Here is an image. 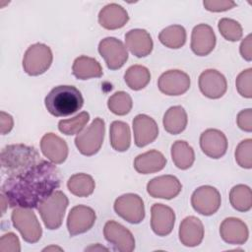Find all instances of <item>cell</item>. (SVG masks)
I'll return each mask as SVG.
<instances>
[{
	"label": "cell",
	"mask_w": 252,
	"mask_h": 252,
	"mask_svg": "<svg viewBox=\"0 0 252 252\" xmlns=\"http://www.w3.org/2000/svg\"><path fill=\"white\" fill-rule=\"evenodd\" d=\"M60 186V174L54 163L40 160L26 171L9 176L1 193L10 208L37 209L38 205Z\"/></svg>",
	"instance_id": "6da1fadb"
},
{
	"label": "cell",
	"mask_w": 252,
	"mask_h": 252,
	"mask_svg": "<svg viewBox=\"0 0 252 252\" xmlns=\"http://www.w3.org/2000/svg\"><path fill=\"white\" fill-rule=\"evenodd\" d=\"M44 104L51 115L63 117L81 109L84 98L81 92L74 86H57L45 96Z\"/></svg>",
	"instance_id": "7a4b0ae2"
},
{
	"label": "cell",
	"mask_w": 252,
	"mask_h": 252,
	"mask_svg": "<svg viewBox=\"0 0 252 252\" xmlns=\"http://www.w3.org/2000/svg\"><path fill=\"white\" fill-rule=\"evenodd\" d=\"M40 160L37 151L24 144L8 145L1 151L2 170L8 177L26 171Z\"/></svg>",
	"instance_id": "3957f363"
},
{
	"label": "cell",
	"mask_w": 252,
	"mask_h": 252,
	"mask_svg": "<svg viewBox=\"0 0 252 252\" xmlns=\"http://www.w3.org/2000/svg\"><path fill=\"white\" fill-rule=\"evenodd\" d=\"M68 204L67 196L57 190L38 205L37 211L46 228L52 230L61 226Z\"/></svg>",
	"instance_id": "277c9868"
},
{
	"label": "cell",
	"mask_w": 252,
	"mask_h": 252,
	"mask_svg": "<svg viewBox=\"0 0 252 252\" xmlns=\"http://www.w3.org/2000/svg\"><path fill=\"white\" fill-rule=\"evenodd\" d=\"M105 132L103 119L96 117L83 132L75 138V145L78 151L87 157L95 155L101 148Z\"/></svg>",
	"instance_id": "5b68a950"
},
{
	"label": "cell",
	"mask_w": 252,
	"mask_h": 252,
	"mask_svg": "<svg viewBox=\"0 0 252 252\" xmlns=\"http://www.w3.org/2000/svg\"><path fill=\"white\" fill-rule=\"evenodd\" d=\"M53 60L52 51L43 43L32 44L25 52L23 68L30 76H38L49 69Z\"/></svg>",
	"instance_id": "8992f818"
},
{
	"label": "cell",
	"mask_w": 252,
	"mask_h": 252,
	"mask_svg": "<svg viewBox=\"0 0 252 252\" xmlns=\"http://www.w3.org/2000/svg\"><path fill=\"white\" fill-rule=\"evenodd\" d=\"M11 220L26 242L35 243L40 239L42 229L32 209L16 208L12 212Z\"/></svg>",
	"instance_id": "52a82bcc"
},
{
	"label": "cell",
	"mask_w": 252,
	"mask_h": 252,
	"mask_svg": "<svg viewBox=\"0 0 252 252\" xmlns=\"http://www.w3.org/2000/svg\"><path fill=\"white\" fill-rule=\"evenodd\" d=\"M115 213L130 223H140L145 218L143 199L134 193H127L118 197L114 202Z\"/></svg>",
	"instance_id": "ba28073f"
},
{
	"label": "cell",
	"mask_w": 252,
	"mask_h": 252,
	"mask_svg": "<svg viewBox=\"0 0 252 252\" xmlns=\"http://www.w3.org/2000/svg\"><path fill=\"white\" fill-rule=\"evenodd\" d=\"M220 192L210 185L198 187L191 196L193 209L203 216L214 215L220 209Z\"/></svg>",
	"instance_id": "9c48e42d"
},
{
	"label": "cell",
	"mask_w": 252,
	"mask_h": 252,
	"mask_svg": "<svg viewBox=\"0 0 252 252\" xmlns=\"http://www.w3.org/2000/svg\"><path fill=\"white\" fill-rule=\"evenodd\" d=\"M98 52L110 70L120 69L128 59L127 48L116 37H105L98 43Z\"/></svg>",
	"instance_id": "30bf717a"
},
{
	"label": "cell",
	"mask_w": 252,
	"mask_h": 252,
	"mask_svg": "<svg viewBox=\"0 0 252 252\" xmlns=\"http://www.w3.org/2000/svg\"><path fill=\"white\" fill-rule=\"evenodd\" d=\"M103 235L116 251L131 252L135 248V238L131 231L117 221H106L103 227Z\"/></svg>",
	"instance_id": "8fae6325"
},
{
	"label": "cell",
	"mask_w": 252,
	"mask_h": 252,
	"mask_svg": "<svg viewBox=\"0 0 252 252\" xmlns=\"http://www.w3.org/2000/svg\"><path fill=\"white\" fill-rule=\"evenodd\" d=\"M94 211L85 205H78L71 209L67 218V228L71 236L90 230L95 222Z\"/></svg>",
	"instance_id": "7c38bea8"
},
{
	"label": "cell",
	"mask_w": 252,
	"mask_h": 252,
	"mask_svg": "<svg viewBox=\"0 0 252 252\" xmlns=\"http://www.w3.org/2000/svg\"><path fill=\"white\" fill-rule=\"evenodd\" d=\"M158 90L166 95H180L190 88V77L180 70H168L158 81Z\"/></svg>",
	"instance_id": "4fadbf2b"
},
{
	"label": "cell",
	"mask_w": 252,
	"mask_h": 252,
	"mask_svg": "<svg viewBox=\"0 0 252 252\" xmlns=\"http://www.w3.org/2000/svg\"><path fill=\"white\" fill-rule=\"evenodd\" d=\"M199 89L201 93L213 99L221 97L227 89L225 77L215 69H207L199 76Z\"/></svg>",
	"instance_id": "5bb4252c"
},
{
	"label": "cell",
	"mask_w": 252,
	"mask_h": 252,
	"mask_svg": "<svg viewBox=\"0 0 252 252\" xmlns=\"http://www.w3.org/2000/svg\"><path fill=\"white\" fill-rule=\"evenodd\" d=\"M181 189L180 181L173 175H160L153 178L147 184V191L153 198L170 200L176 197Z\"/></svg>",
	"instance_id": "9a60e30c"
},
{
	"label": "cell",
	"mask_w": 252,
	"mask_h": 252,
	"mask_svg": "<svg viewBox=\"0 0 252 252\" xmlns=\"http://www.w3.org/2000/svg\"><path fill=\"white\" fill-rule=\"evenodd\" d=\"M200 147L209 158H220L227 150L226 136L220 130L207 129L200 136Z\"/></svg>",
	"instance_id": "2e32d148"
},
{
	"label": "cell",
	"mask_w": 252,
	"mask_h": 252,
	"mask_svg": "<svg viewBox=\"0 0 252 252\" xmlns=\"http://www.w3.org/2000/svg\"><path fill=\"white\" fill-rule=\"evenodd\" d=\"M132 124L135 145L139 148L153 143L158 136V126L157 122L146 114H138L135 116Z\"/></svg>",
	"instance_id": "e0dca14e"
},
{
	"label": "cell",
	"mask_w": 252,
	"mask_h": 252,
	"mask_svg": "<svg viewBox=\"0 0 252 252\" xmlns=\"http://www.w3.org/2000/svg\"><path fill=\"white\" fill-rule=\"evenodd\" d=\"M175 214L163 204H154L151 208V227L158 236L168 235L174 226Z\"/></svg>",
	"instance_id": "ac0fdd59"
},
{
	"label": "cell",
	"mask_w": 252,
	"mask_h": 252,
	"mask_svg": "<svg viewBox=\"0 0 252 252\" xmlns=\"http://www.w3.org/2000/svg\"><path fill=\"white\" fill-rule=\"evenodd\" d=\"M190 46L197 56L210 54L216 46V34L212 27L206 24L195 26L191 34Z\"/></svg>",
	"instance_id": "d6986e66"
},
{
	"label": "cell",
	"mask_w": 252,
	"mask_h": 252,
	"mask_svg": "<svg viewBox=\"0 0 252 252\" xmlns=\"http://www.w3.org/2000/svg\"><path fill=\"white\" fill-rule=\"evenodd\" d=\"M40 150L52 163H63L68 157L67 143L54 133H46L40 140Z\"/></svg>",
	"instance_id": "ffe728a7"
},
{
	"label": "cell",
	"mask_w": 252,
	"mask_h": 252,
	"mask_svg": "<svg viewBox=\"0 0 252 252\" xmlns=\"http://www.w3.org/2000/svg\"><path fill=\"white\" fill-rule=\"evenodd\" d=\"M220 234L228 244H244L249 236V230L244 221L237 218H226L220 226Z\"/></svg>",
	"instance_id": "44dd1931"
},
{
	"label": "cell",
	"mask_w": 252,
	"mask_h": 252,
	"mask_svg": "<svg viewBox=\"0 0 252 252\" xmlns=\"http://www.w3.org/2000/svg\"><path fill=\"white\" fill-rule=\"evenodd\" d=\"M126 47L136 57H146L153 50V39L150 33L143 29H134L125 34Z\"/></svg>",
	"instance_id": "7402d4cb"
},
{
	"label": "cell",
	"mask_w": 252,
	"mask_h": 252,
	"mask_svg": "<svg viewBox=\"0 0 252 252\" xmlns=\"http://www.w3.org/2000/svg\"><path fill=\"white\" fill-rule=\"evenodd\" d=\"M204 238V226L202 221L194 217H186L179 226V240L184 246H198Z\"/></svg>",
	"instance_id": "603a6c76"
},
{
	"label": "cell",
	"mask_w": 252,
	"mask_h": 252,
	"mask_svg": "<svg viewBox=\"0 0 252 252\" xmlns=\"http://www.w3.org/2000/svg\"><path fill=\"white\" fill-rule=\"evenodd\" d=\"M129 20L127 11L116 3L105 5L98 13V23L106 30H117L126 25Z\"/></svg>",
	"instance_id": "cb8c5ba5"
},
{
	"label": "cell",
	"mask_w": 252,
	"mask_h": 252,
	"mask_svg": "<svg viewBox=\"0 0 252 252\" xmlns=\"http://www.w3.org/2000/svg\"><path fill=\"white\" fill-rule=\"evenodd\" d=\"M166 158L164 156L157 151L151 150L137 156L134 159V168L138 173L150 174L158 172L164 168Z\"/></svg>",
	"instance_id": "d4e9b609"
},
{
	"label": "cell",
	"mask_w": 252,
	"mask_h": 252,
	"mask_svg": "<svg viewBox=\"0 0 252 252\" xmlns=\"http://www.w3.org/2000/svg\"><path fill=\"white\" fill-rule=\"evenodd\" d=\"M73 75L79 80L99 78L102 76V68L97 60L89 56H79L74 60L72 66Z\"/></svg>",
	"instance_id": "484cf974"
},
{
	"label": "cell",
	"mask_w": 252,
	"mask_h": 252,
	"mask_svg": "<svg viewBox=\"0 0 252 252\" xmlns=\"http://www.w3.org/2000/svg\"><path fill=\"white\" fill-rule=\"evenodd\" d=\"M187 113L181 105L169 107L162 119L164 130L172 135H177L183 132L187 126Z\"/></svg>",
	"instance_id": "4316f807"
},
{
	"label": "cell",
	"mask_w": 252,
	"mask_h": 252,
	"mask_svg": "<svg viewBox=\"0 0 252 252\" xmlns=\"http://www.w3.org/2000/svg\"><path fill=\"white\" fill-rule=\"evenodd\" d=\"M110 145L117 152H125L131 144V133L127 123L123 121H113L109 128Z\"/></svg>",
	"instance_id": "83f0119b"
},
{
	"label": "cell",
	"mask_w": 252,
	"mask_h": 252,
	"mask_svg": "<svg viewBox=\"0 0 252 252\" xmlns=\"http://www.w3.org/2000/svg\"><path fill=\"white\" fill-rule=\"evenodd\" d=\"M171 158L179 169H188L195 160L193 148L185 141H175L171 146Z\"/></svg>",
	"instance_id": "f1b7e54d"
},
{
	"label": "cell",
	"mask_w": 252,
	"mask_h": 252,
	"mask_svg": "<svg viewBox=\"0 0 252 252\" xmlns=\"http://www.w3.org/2000/svg\"><path fill=\"white\" fill-rule=\"evenodd\" d=\"M124 81L131 90L140 91L150 83L151 73L149 69L143 65H133L126 70Z\"/></svg>",
	"instance_id": "f546056e"
},
{
	"label": "cell",
	"mask_w": 252,
	"mask_h": 252,
	"mask_svg": "<svg viewBox=\"0 0 252 252\" xmlns=\"http://www.w3.org/2000/svg\"><path fill=\"white\" fill-rule=\"evenodd\" d=\"M69 191L78 197H88L93 194L95 183L94 178L86 173H76L67 181Z\"/></svg>",
	"instance_id": "4dcf8cb0"
},
{
	"label": "cell",
	"mask_w": 252,
	"mask_h": 252,
	"mask_svg": "<svg viewBox=\"0 0 252 252\" xmlns=\"http://www.w3.org/2000/svg\"><path fill=\"white\" fill-rule=\"evenodd\" d=\"M158 39L164 46L177 49L185 44L186 31L180 25L168 26L159 32Z\"/></svg>",
	"instance_id": "1f68e13d"
},
{
	"label": "cell",
	"mask_w": 252,
	"mask_h": 252,
	"mask_svg": "<svg viewBox=\"0 0 252 252\" xmlns=\"http://www.w3.org/2000/svg\"><path fill=\"white\" fill-rule=\"evenodd\" d=\"M229 201L233 209L239 212H248L252 207V193L250 187L238 184L231 188Z\"/></svg>",
	"instance_id": "d6a6232c"
},
{
	"label": "cell",
	"mask_w": 252,
	"mask_h": 252,
	"mask_svg": "<svg viewBox=\"0 0 252 252\" xmlns=\"http://www.w3.org/2000/svg\"><path fill=\"white\" fill-rule=\"evenodd\" d=\"M107 106L109 110L116 115H126L132 109V97L126 92H116L108 98Z\"/></svg>",
	"instance_id": "836d02e7"
},
{
	"label": "cell",
	"mask_w": 252,
	"mask_h": 252,
	"mask_svg": "<svg viewBox=\"0 0 252 252\" xmlns=\"http://www.w3.org/2000/svg\"><path fill=\"white\" fill-rule=\"evenodd\" d=\"M89 120L90 114L87 111H82L73 118L60 120L58 122V129L65 135L79 134L84 129Z\"/></svg>",
	"instance_id": "e575fe53"
},
{
	"label": "cell",
	"mask_w": 252,
	"mask_h": 252,
	"mask_svg": "<svg viewBox=\"0 0 252 252\" xmlns=\"http://www.w3.org/2000/svg\"><path fill=\"white\" fill-rule=\"evenodd\" d=\"M219 31L223 38L228 41H237L241 39L243 35V31L241 25L232 19L222 18L218 24Z\"/></svg>",
	"instance_id": "d590c367"
},
{
	"label": "cell",
	"mask_w": 252,
	"mask_h": 252,
	"mask_svg": "<svg viewBox=\"0 0 252 252\" xmlns=\"http://www.w3.org/2000/svg\"><path fill=\"white\" fill-rule=\"evenodd\" d=\"M234 156L239 166L250 169L252 167V140L249 138L241 141L236 147Z\"/></svg>",
	"instance_id": "8d00e7d4"
},
{
	"label": "cell",
	"mask_w": 252,
	"mask_h": 252,
	"mask_svg": "<svg viewBox=\"0 0 252 252\" xmlns=\"http://www.w3.org/2000/svg\"><path fill=\"white\" fill-rule=\"evenodd\" d=\"M252 69L243 70L236 78L235 86L239 94L246 98L252 97Z\"/></svg>",
	"instance_id": "74e56055"
},
{
	"label": "cell",
	"mask_w": 252,
	"mask_h": 252,
	"mask_svg": "<svg viewBox=\"0 0 252 252\" xmlns=\"http://www.w3.org/2000/svg\"><path fill=\"white\" fill-rule=\"evenodd\" d=\"M0 251L1 252H20L21 246L18 236L13 232L5 233L0 239Z\"/></svg>",
	"instance_id": "f35d334b"
},
{
	"label": "cell",
	"mask_w": 252,
	"mask_h": 252,
	"mask_svg": "<svg viewBox=\"0 0 252 252\" xmlns=\"http://www.w3.org/2000/svg\"><path fill=\"white\" fill-rule=\"evenodd\" d=\"M203 5L210 12H223L235 7V2L230 0H205Z\"/></svg>",
	"instance_id": "ab89813d"
},
{
	"label": "cell",
	"mask_w": 252,
	"mask_h": 252,
	"mask_svg": "<svg viewBox=\"0 0 252 252\" xmlns=\"http://www.w3.org/2000/svg\"><path fill=\"white\" fill-rule=\"evenodd\" d=\"M236 123L241 130L245 132H251L252 131V109L247 108V109L241 110L237 114Z\"/></svg>",
	"instance_id": "60d3db41"
},
{
	"label": "cell",
	"mask_w": 252,
	"mask_h": 252,
	"mask_svg": "<svg viewBox=\"0 0 252 252\" xmlns=\"http://www.w3.org/2000/svg\"><path fill=\"white\" fill-rule=\"evenodd\" d=\"M239 51L241 56L246 61L252 60V35L249 33L242 41L239 46Z\"/></svg>",
	"instance_id": "b9f144b4"
},
{
	"label": "cell",
	"mask_w": 252,
	"mask_h": 252,
	"mask_svg": "<svg viewBox=\"0 0 252 252\" xmlns=\"http://www.w3.org/2000/svg\"><path fill=\"white\" fill-rule=\"evenodd\" d=\"M0 126H1L0 128H1L2 135L9 133L14 126L13 117L4 111H1L0 112Z\"/></svg>",
	"instance_id": "7bdbcfd3"
},
{
	"label": "cell",
	"mask_w": 252,
	"mask_h": 252,
	"mask_svg": "<svg viewBox=\"0 0 252 252\" xmlns=\"http://www.w3.org/2000/svg\"><path fill=\"white\" fill-rule=\"evenodd\" d=\"M86 251L88 250V251H100V250H105V251H107L108 249L107 248H105V247H103V246H101V245H99V244H95V245H92V246H90V247H87L86 249H85Z\"/></svg>",
	"instance_id": "ee69618b"
},
{
	"label": "cell",
	"mask_w": 252,
	"mask_h": 252,
	"mask_svg": "<svg viewBox=\"0 0 252 252\" xmlns=\"http://www.w3.org/2000/svg\"><path fill=\"white\" fill-rule=\"evenodd\" d=\"M50 250H59V251H62V249L60 247H57V246H49V247H46L43 249V251H50Z\"/></svg>",
	"instance_id": "f6af8a7d"
}]
</instances>
